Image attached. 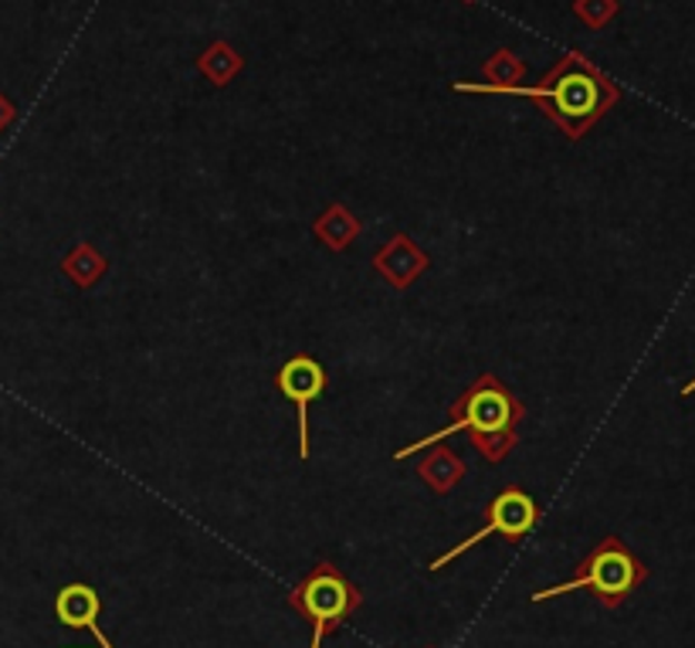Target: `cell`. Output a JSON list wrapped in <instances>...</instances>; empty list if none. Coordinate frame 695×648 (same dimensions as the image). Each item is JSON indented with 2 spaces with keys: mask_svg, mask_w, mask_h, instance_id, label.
I'll return each mask as SVG.
<instances>
[{
  "mask_svg": "<svg viewBox=\"0 0 695 648\" xmlns=\"http://www.w3.org/2000/svg\"><path fill=\"white\" fill-rule=\"evenodd\" d=\"M106 269H109V262H106V258L92 245H86V241L76 245L72 251L61 258V272L72 279L79 289H92L106 276Z\"/></svg>",
  "mask_w": 695,
  "mask_h": 648,
  "instance_id": "cell-12",
  "label": "cell"
},
{
  "mask_svg": "<svg viewBox=\"0 0 695 648\" xmlns=\"http://www.w3.org/2000/svg\"><path fill=\"white\" fill-rule=\"evenodd\" d=\"M14 116H18V109H14V102L4 96V92H0V133H4V129L14 122Z\"/></svg>",
  "mask_w": 695,
  "mask_h": 648,
  "instance_id": "cell-15",
  "label": "cell"
},
{
  "mask_svg": "<svg viewBox=\"0 0 695 648\" xmlns=\"http://www.w3.org/2000/svg\"><path fill=\"white\" fill-rule=\"evenodd\" d=\"M461 4H478V0H461Z\"/></svg>",
  "mask_w": 695,
  "mask_h": 648,
  "instance_id": "cell-17",
  "label": "cell"
},
{
  "mask_svg": "<svg viewBox=\"0 0 695 648\" xmlns=\"http://www.w3.org/2000/svg\"><path fill=\"white\" fill-rule=\"evenodd\" d=\"M645 580H648V567L628 550V544L617 537H604L584 557V564L574 570L570 580L536 591L533 605H543V601L560 598V595H574V591H594L604 608H620L645 585Z\"/></svg>",
  "mask_w": 695,
  "mask_h": 648,
  "instance_id": "cell-3",
  "label": "cell"
},
{
  "mask_svg": "<svg viewBox=\"0 0 695 648\" xmlns=\"http://www.w3.org/2000/svg\"><path fill=\"white\" fill-rule=\"evenodd\" d=\"M485 516H489V524H485L478 534H471L468 540H461V544H455L451 550H445L438 560H431L428 570H445L455 557L468 554L471 547H478L481 540H489V537L523 540V537L536 527V520H539V506H536V499H533L526 489L509 486V489H503V492L489 502V512H485Z\"/></svg>",
  "mask_w": 695,
  "mask_h": 648,
  "instance_id": "cell-5",
  "label": "cell"
},
{
  "mask_svg": "<svg viewBox=\"0 0 695 648\" xmlns=\"http://www.w3.org/2000/svg\"><path fill=\"white\" fill-rule=\"evenodd\" d=\"M417 476H421V482L428 489H435L438 496L451 492L461 479H465V462L455 456L451 448H445L441 441L428 451V456L417 462Z\"/></svg>",
  "mask_w": 695,
  "mask_h": 648,
  "instance_id": "cell-9",
  "label": "cell"
},
{
  "mask_svg": "<svg viewBox=\"0 0 695 648\" xmlns=\"http://www.w3.org/2000/svg\"><path fill=\"white\" fill-rule=\"evenodd\" d=\"M455 92L471 96H523L543 102V112L564 129L570 140H580L590 126H597L614 102L620 99V89L587 61L580 51L564 54L553 64L549 76L539 86H485V82H451Z\"/></svg>",
  "mask_w": 695,
  "mask_h": 648,
  "instance_id": "cell-1",
  "label": "cell"
},
{
  "mask_svg": "<svg viewBox=\"0 0 695 648\" xmlns=\"http://www.w3.org/2000/svg\"><path fill=\"white\" fill-rule=\"evenodd\" d=\"M688 395H695V377L682 387V398H688Z\"/></svg>",
  "mask_w": 695,
  "mask_h": 648,
  "instance_id": "cell-16",
  "label": "cell"
},
{
  "mask_svg": "<svg viewBox=\"0 0 695 648\" xmlns=\"http://www.w3.org/2000/svg\"><path fill=\"white\" fill-rule=\"evenodd\" d=\"M617 11H620L617 0H574V14L594 31L607 28L617 18Z\"/></svg>",
  "mask_w": 695,
  "mask_h": 648,
  "instance_id": "cell-14",
  "label": "cell"
},
{
  "mask_svg": "<svg viewBox=\"0 0 695 648\" xmlns=\"http://www.w3.org/2000/svg\"><path fill=\"white\" fill-rule=\"evenodd\" d=\"M289 605L312 625V645L309 648H319L322 638H329L346 618L364 605V595L332 564H316L309 570V577L289 595Z\"/></svg>",
  "mask_w": 695,
  "mask_h": 648,
  "instance_id": "cell-4",
  "label": "cell"
},
{
  "mask_svg": "<svg viewBox=\"0 0 695 648\" xmlns=\"http://www.w3.org/2000/svg\"><path fill=\"white\" fill-rule=\"evenodd\" d=\"M428 648H435V645H428Z\"/></svg>",
  "mask_w": 695,
  "mask_h": 648,
  "instance_id": "cell-18",
  "label": "cell"
},
{
  "mask_svg": "<svg viewBox=\"0 0 695 648\" xmlns=\"http://www.w3.org/2000/svg\"><path fill=\"white\" fill-rule=\"evenodd\" d=\"M197 69L211 86H228L245 69V58L228 41H215L211 48H203V54L197 58Z\"/></svg>",
  "mask_w": 695,
  "mask_h": 648,
  "instance_id": "cell-11",
  "label": "cell"
},
{
  "mask_svg": "<svg viewBox=\"0 0 695 648\" xmlns=\"http://www.w3.org/2000/svg\"><path fill=\"white\" fill-rule=\"evenodd\" d=\"M316 238L329 248V251H342V248H350L357 238H360V218L346 208V205H329L316 225H312Z\"/></svg>",
  "mask_w": 695,
  "mask_h": 648,
  "instance_id": "cell-10",
  "label": "cell"
},
{
  "mask_svg": "<svg viewBox=\"0 0 695 648\" xmlns=\"http://www.w3.org/2000/svg\"><path fill=\"white\" fill-rule=\"evenodd\" d=\"M481 72H485V86H519L523 76H526V61L509 51V48H499L489 61L481 64Z\"/></svg>",
  "mask_w": 695,
  "mask_h": 648,
  "instance_id": "cell-13",
  "label": "cell"
},
{
  "mask_svg": "<svg viewBox=\"0 0 695 648\" xmlns=\"http://www.w3.org/2000/svg\"><path fill=\"white\" fill-rule=\"evenodd\" d=\"M448 411H451V425L448 428H438L435 435L417 438L414 445L400 448L394 459L397 462L410 459L421 448L438 445V441H445L455 431H471V445L481 451V459L496 466L516 448V441H519L516 428H519V421L526 415V408L509 395V387L499 377H493V373L475 377L468 391Z\"/></svg>",
  "mask_w": 695,
  "mask_h": 648,
  "instance_id": "cell-2",
  "label": "cell"
},
{
  "mask_svg": "<svg viewBox=\"0 0 695 648\" xmlns=\"http://www.w3.org/2000/svg\"><path fill=\"white\" fill-rule=\"evenodd\" d=\"M278 391H282L286 401H292L296 408V425H299V459H309V405L322 398L326 391V370L319 360L299 353L292 357L275 377Z\"/></svg>",
  "mask_w": 695,
  "mask_h": 648,
  "instance_id": "cell-6",
  "label": "cell"
},
{
  "mask_svg": "<svg viewBox=\"0 0 695 648\" xmlns=\"http://www.w3.org/2000/svg\"><path fill=\"white\" fill-rule=\"evenodd\" d=\"M54 615L64 628H92L102 615V598L89 585H68L54 598Z\"/></svg>",
  "mask_w": 695,
  "mask_h": 648,
  "instance_id": "cell-8",
  "label": "cell"
},
{
  "mask_svg": "<svg viewBox=\"0 0 695 648\" xmlns=\"http://www.w3.org/2000/svg\"><path fill=\"white\" fill-rule=\"evenodd\" d=\"M431 266L428 251H421L410 235H394L377 255H374V269L394 286V289H407L421 279Z\"/></svg>",
  "mask_w": 695,
  "mask_h": 648,
  "instance_id": "cell-7",
  "label": "cell"
}]
</instances>
